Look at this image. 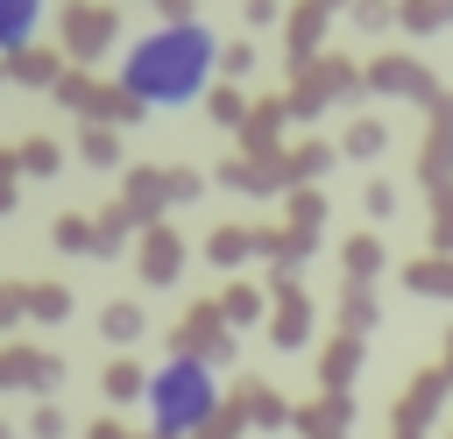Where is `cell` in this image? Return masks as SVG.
I'll use <instances>...</instances> for the list:
<instances>
[{"instance_id": "3957f363", "label": "cell", "mask_w": 453, "mask_h": 439, "mask_svg": "<svg viewBox=\"0 0 453 439\" xmlns=\"http://www.w3.org/2000/svg\"><path fill=\"white\" fill-rule=\"evenodd\" d=\"M35 21H42V7H35V0H7V14H0V28H7V35H0V42H7V50H28V28H35Z\"/></svg>"}, {"instance_id": "6da1fadb", "label": "cell", "mask_w": 453, "mask_h": 439, "mask_svg": "<svg viewBox=\"0 0 453 439\" xmlns=\"http://www.w3.org/2000/svg\"><path fill=\"white\" fill-rule=\"evenodd\" d=\"M212 71V35L198 21H163L156 35H142L120 64V85L134 106H184Z\"/></svg>"}, {"instance_id": "8992f818", "label": "cell", "mask_w": 453, "mask_h": 439, "mask_svg": "<svg viewBox=\"0 0 453 439\" xmlns=\"http://www.w3.org/2000/svg\"><path fill=\"white\" fill-rule=\"evenodd\" d=\"M99 326H106V340H134V333H142V312H134V304H106Z\"/></svg>"}, {"instance_id": "277c9868", "label": "cell", "mask_w": 453, "mask_h": 439, "mask_svg": "<svg viewBox=\"0 0 453 439\" xmlns=\"http://www.w3.org/2000/svg\"><path fill=\"white\" fill-rule=\"evenodd\" d=\"M177 255H184V248H177V234H156V241H149L142 276H149V283H170V276H177Z\"/></svg>"}, {"instance_id": "7a4b0ae2", "label": "cell", "mask_w": 453, "mask_h": 439, "mask_svg": "<svg viewBox=\"0 0 453 439\" xmlns=\"http://www.w3.org/2000/svg\"><path fill=\"white\" fill-rule=\"evenodd\" d=\"M212 404H219V382H212V368H205V361H191V354H177L170 368H156V375H149V418H156V432H163V439L198 432V425L212 418Z\"/></svg>"}, {"instance_id": "5b68a950", "label": "cell", "mask_w": 453, "mask_h": 439, "mask_svg": "<svg viewBox=\"0 0 453 439\" xmlns=\"http://www.w3.org/2000/svg\"><path fill=\"white\" fill-rule=\"evenodd\" d=\"M106 397H113V404H127V397H149V375H142L134 361H113V368H106Z\"/></svg>"}]
</instances>
